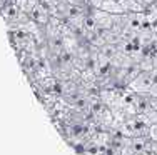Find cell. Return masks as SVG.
I'll return each mask as SVG.
<instances>
[{
	"label": "cell",
	"mask_w": 157,
	"mask_h": 155,
	"mask_svg": "<svg viewBox=\"0 0 157 155\" xmlns=\"http://www.w3.org/2000/svg\"><path fill=\"white\" fill-rule=\"evenodd\" d=\"M152 83H154V72H140L129 82V88L137 95H149Z\"/></svg>",
	"instance_id": "obj_1"
},
{
	"label": "cell",
	"mask_w": 157,
	"mask_h": 155,
	"mask_svg": "<svg viewBox=\"0 0 157 155\" xmlns=\"http://www.w3.org/2000/svg\"><path fill=\"white\" fill-rule=\"evenodd\" d=\"M92 20H94L95 27L104 28V30H109L114 28V15L102 9H94L92 10Z\"/></svg>",
	"instance_id": "obj_2"
},
{
	"label": "cell",
	"mask_w": 157,
	"mask_h": 155,
	"mask_svg": "<svg viewBox=\"0 0 157 155\" xmlns=\"http://www.w3.org/2000/svg\"><path fill=\"white\" fill-rule=\"evenodd\" d=\"M100 9L112 13V15H121V13L125 12L124 7H122V3H121V0H104V3H102Z\"/></svg>",
	"instance_id": "obj_3"
},
{
	"label": "cell",
	"mask_w": 157,
	"mask_h": 155,
	"mask_svg": "<svg viewBox=\"0 0 157 155\" xmlns=\"http://www.w3.org/2000/svg\"><path fill=\"white\" fill-rule=\"evenodd\" d=\"M147 137L152 142H157V124H151L147 127Z\"/></svg>",
	"instance_id": "obj_4"
},
{
	"label": "cell",
	"mask_w": 157,
	"mask_h": 155,
	"mask_svg": "<svg viewBox=\"0 0 157 155\" xmlns=\"http://www.w3.org/2000/svg\"><path fill=\"white\" fill-rule=\"evenodd\" d=\"M155 155H157V153H155Z\"/></svg>",
	"instance_id": "obj_5"
}]
</instances>
